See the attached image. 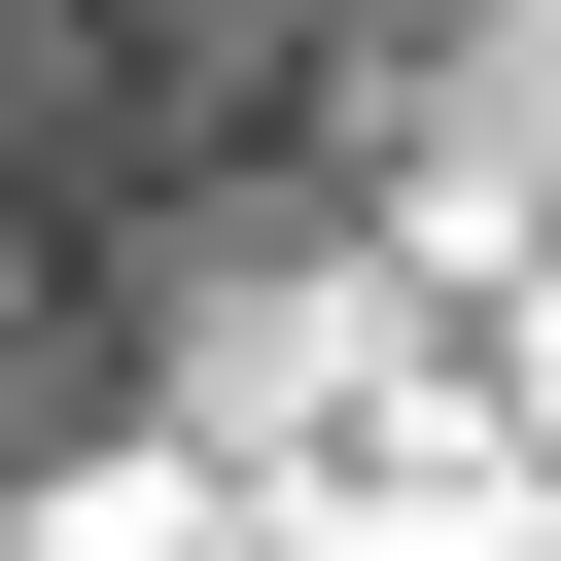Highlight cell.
Returning a JSON list of instances; mask_svg holds the SVG:
<instances>
[{
	"label": "cell",
	"mask_w": 561,
	"mask_h": 561,
	"mask_svg": "<svg viewBox=\"0 0 561 561\" xmlns=\"http://www.w3.org/2000/svg\"><path fill=\"white\" fill-rule=\"evenodd\" d=\"M491 70V0H0V491L210 386Z\"/></svg>",
	"instance_id": "1"
}]
</instances>
